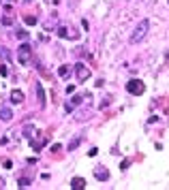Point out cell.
<instances>
[{
	"label": "cell",
	"mask_w": 169,
	"mask_h": 190,
	"mask_svg": "<svg viewBox=\"0 0 169 190\" xmlns=\"http://www.w3.org/2000/svg\"><path fill=\"white\" fill-rule=\"evenodd\" d=\"M148 30H150V19H141L139 24L135 26V30L131 32V39H129V41H131L133 45L135 43H141L145 36H148Z\"/></svg>",
	"instance_id": "1"
},
{
	"label": "cell",
	"mask_w": 169,
	"mask_h": 190,
	"mask_svg": "<svg viewBox=\"0 0 169 190\" xmlns=\"http://www.w3.org/2000/svg\"><path fill=\"white\" fill-rule=\"evenodd\" d=\"M17 62H19V64H24V66H28V64L32 62V47H30L26 41L17 47Z\"/></svg>",
	"instance_id": "2"
},
{
	"label": "cell",
	"mask_w": 169,
	"mask_h": 190,
	"mask_svg": "<svg viewBox=\"0 0 169 190\" xmlns=\"http://www.w3.org/2000/svg\"><path fill=\"white\" fill-rule=\"evenodd\" d=\"M126 92H129V94H133V96L144 94V92H145L144 81H139V79H131V81L126 83Z\"/></svg>",
	"instance_id": "3"
},
{
	"label": "cell",
	"mask_w": 169,
	"mask_h": 190,
	"mask_svg": "<svg viewBox=\"0 0 169 190\" xmlns=\"http://www.w3.org/2000/svg\"><path fill=\"white\" fill-rule=\"evenodd\" d=\"M75 73H77V81L84 83L86 79H90V69L86 66L84 62H77V64H75Z\"/></svg>",
	"instance_id": "4"
},
{
	"label": "cell",
	"mask_w": 169,
	"mask_h": 190,
	"mask_svg": "<svg viewBox=\"0 0 169 190\" xmlns=\"http://www.w3.org/2000/svg\"><path fill=\"white\" fill-rule=\"evenodd\" d=\"M82 100H84V96H82V94H75V96L71 98V103H69V100L64 103V111H66V113H71V111L77 107V105H82Z\"/></svg>",
	"instance_id": "5"
},
{
	"label": "cell",
	"mask_w": 169,
	"mask_h": 190,
	"mask_svg": "<svg viewBox=\"0 0 169 190\" xmlns=\"http://www.w3.org/2000/svg\"><path fill=\"white\" fill-rule=\"evenodd\" d=\"M94 177H97L98 182H107L109 179V171L105 169V167H97V169H94Z\"/></svg>",
	"instance_id": "6"
},
{
	"label": "cell",
	"mask_w": 169,
	"mask_h": 190,
	"mask_svg": "<svg viewBox=\"0 0 169 190\" xmlns=\"http://www.w3.org/2000/svg\"><path fill=\"white\" fill-rule=\"evenodd\" d=\"M0 120H2V122H11L13 120L11 107H0Z\"/></svg>",
	"instance_id": "7"
},
{
	"label": "cell",
	"mask_w": 169,
	"mask_h": 190,
	"mask_svg": "<svg viewBox=\"0 0 169 190\" xmlns=\"http://www.w3.org/2000/svg\"><path fill=\"white\" fill-rule=\"evenodd\" d=\"M34 90H36V96H39V105L45 107V92H43V85H41V83H34Z\"/></svg>",
	"instance_id": "8"
},
{
	"label": "cell",
	"mask_w": 169,
	"mask_h": 190,
	"mask_svg": "<svg viewBox=\"0 0 169 190\" xmlns=\"http://www.w3.org/2000/svg\"><path fill=\"white\" fill-rule=\"evenodd\" d=\"M71 188H73V190L86 188V179H84V177H73V179H71Z\"/></svg>",
	"instance_id": "9"
},
{
	"label": "cell",
	"mask_w": 169,
	"mask_h": 190,
	"mask_svg": "<svg viewBox=\"0 0 169 190\" xmlns=\"http://www.w3.org/2000/svg\"><path fill=\"white\" fill-rule=\"evenodd\" d=\"M11 103H15V105L24 103V92H19V90H13V92H11Z\"/></svg>",
	"instance_id": "10"
},
{
	"label": "cell",
	"mask_w": 169,
	"mask_h": 190,
	"mask_svg": "<svg viewBox=\"0 0 169 190\" xmlns=\"http://www.w3.org/2000/svg\"><path fill=\"white\" fill-rule=\"evenodd\" d=\"M24 22H26L28 26H34L36 22H39V19H36V15H26V17H24Z\"/></svg>",
	"instance_id": "11"
},
{
	"label": "cell",
	"mask_w": 169,
	"mask_h": 190,
	"mask_svg": "<svg viewBox=\"0 0 169 190\" xmlns=\"http://www.w3.org/2000/svg\"><path fill=\"white\" fill-rule=\"evenodd\" d=\"M79 143H82V137H75V139L69 143V152H73V150H75V147H77Z\"/></svg>",
	"instance_id": "12"
},
{
	"label": "cell",
	"mask_w": 169,
	"mask_h": 190,
	"mask_svg": "<svg viewBox=\"0 0 169 190\" xmlns=\"http://www.w3.org/2000/svg\"><path fill=\"white\" fill-rule=\"evenodd\" d=\"M58 36H62V39H66V36H69V28H64V26H60V28H58Z\"/></svg>",
	"instance_id": "13"
},
{
	"label": "cell",
	"mask_w": 169,
	"mask_h": 190,
	"mask_svg": "<svg viewBox=\"0 0 169 190\" xmlns=\"http://www.w3.org/2000/svg\"><path fill=\"white\" fill-rule=\"evenodd\" d=\"M15 34H17V39H19V41H28V32H26V30H17Z\"/></svg>",
	"instance_id": "14"
},
{
	"label": "cell",
	"mask_w": 169,
	"mask_h": 190,
	"mask_svg": "<svg viewBox=\"0 0 169 190\" xmlns=\"http://www.w3.org/2000/svg\"><path fill=\"white\" fill-rule=\"evenodd\" d=\"M58 75H60V77H69V66H60V69H58Z\"/></svg>",
	"instance_id": "15"
},
{
	"label": "cell",
	"mask_w": 169,
	"mask_h": 190,
	"mask_svg": "<svg viewBox=\"0 0 169 190\" xmlns=\"http://www.w3.org/2000/svg\"><path fill=\"white\" fill-rule=\"evenodd\" d=\"M28 186H30V179H28V177L19 179V188H28Z\"/></svg>",
	"instance_id": "16"
},
{
	"label": "cell",
	"mask_w": 169,
	"mask_h": 190,
	"mask_svg": "<svg viewBox=\"0 0 169 190\" xmlns=\"http://www.w3.org/2000/svg\"><path fill=\"white\" fill-rule=\"evenodd\" d=\"M7 66H4V64H0V77H7Z\"/></svg>",
	"instance_id": "17"
},
{
	"label": "cell",
	"mask_w": 169,
	"mask_h": 190,
	"mask_svg": "<svg viewBox=\"0 0 169 190\" xmlns=\"http://www.w3.org/2000/svg\"><path fill=\"white\" fill-rule=\"evenodd\" d=\"M97 154H98V150H97V147H92V150L88 152V156H90V158H94V156H97Z\"/></svg>",
	"instance_id": "18"
},
{
	"label": "cell",
	"mask_w": 169,
	"mask_h": 190,
	"mask_svg": "<svg viewBox=\"0 0 169 190\" xmlns=\"http://www.w3.org/2000/svg\"><path fill=\"white\" fill-rule=\"evenodd\" d=\"M0 188H4V179L0 177Z\"/></svg>",
	"instance_id": "19"
},
{
	"label": "cell",
	"mask_w": 169,
	"mask_h": 190,
	"mask_svg": "<svg viewBox=\"0 0 169 190\" xmlns=\"http://www.w3.org/2000/svg\"><path fill=\"white\" fill-rule=\"evenodd\" d=\"M24 2H32V0H24Z\"/></svg>",
	"instance_id": "20"
},
{
	"label": "cell",
	"mask_w": 169,
	"mask_h": 190,
	"mask_svg": "<svg viewBox=\"0 0 169 190\" xmlns=\"http://www.w3.org/2000/svg\"><path fill=\"white\" fill-rule=\"evenodd\" d=\"M167 58H169V54H167Z\"/></svg>",
	"instance_id": "21"
},
{
	"label": "cell",
	"mask_w": 169,
	"mask_h": 190,
	"mask_svg": "<svg viewBox=\"0 0 169 190\" xmlns=\"http://www.w3.org/2000/svg\"><path fill=\"white\" fill-rule=\"evenodd\" d=\"M11 2H13V0H11Z\"/></svg>",
	"instance_id": "22"
}]
</instances>
